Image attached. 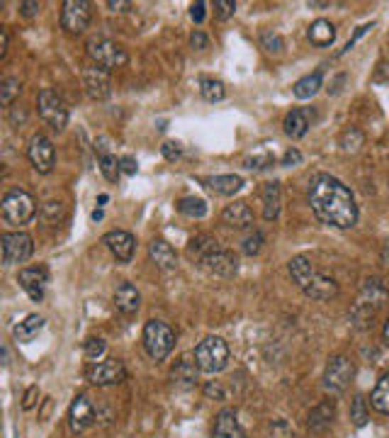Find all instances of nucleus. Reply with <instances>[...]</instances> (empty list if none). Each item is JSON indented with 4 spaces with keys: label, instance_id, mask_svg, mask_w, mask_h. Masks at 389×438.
<instances>
[{
    "label": "nucleus",
    "instance_id": "obj_1",
    "mask_svg": "<svg viewBox=\"0 0 389 438\" xmlns=\"http://www.w3.org/2000/svg\"><path fill=\"white\" fill-rule=\"evenodd\" d=\"M307 202L314 217L334 229H351L358 221V204L351 187L329 173H317L309 180Z\"/></svg>",
    "mask_w": 389,
    "mask_h": 438
},
{
    "label": "nucleus",
    "instance_id": "obj_2",
    "mask_svg": "<svg viewBox=\"0 0 389 438\" xmlns=\"http://www.w3.org/2000/svg\"><path fill=\"white\" fill-rule=\"evenodd\" d=\"M287 270H290L292 280L297 283V288H300L307 297L317 300V302H326V300L339 295V283H336V278L319 270L309 256H295V258L290 261Z\"/></svg>",
    "mask_w": 389,
    "mask_h": 438
},
{
    "label": "nucleus",
    "instance_id": "obj_3",
    "mask_svg": "<svg viewBox=\"0 0 389 438\" xmlns=\"http://www.w3.org/2000/svg\"><path fill=\"white\" fill-rule=\"evenodd\" d=\"M141 341H144V351L148 354L151 361H165L170 356L175 346V332L170 324H165L161 319H151L146 322L144 334H141Z\"/></svg>",
    "mask_w": 389,
    "mask_h": 438
},
{
    "label": "nucleus",
    "instance_id": "obj_4",
    "mask_svg": "<svg viewBox=\"0 0 389 438\" xmlns=\"http://www.w3.org/2000/svg\"><path fill=\"white\" fill-rule=\"evenodd\" d=\"M0 209H3V219L8 221V224L22 226L37 214V202H34V197L27 190H22V187H10L3 195Z\"/></svg>",
    "mask_w": 389,
    "mask_h": 438
},
{
    "label": "nucleus",
    "instance_id": "obj_5",
    "mask_svg": "<svg viewBox=\"0 0 389 438\" xmlns=\"http://www.w3.org/2000/svg\"><path fill=\"white\" fill-rule=\"evenodd\" d=\"M194 363L202 373H221L229 363V346L221 336H207L194 349Z\"/></svg>",
    "mask_w": 389,
    "mask_h": 438
},
{
    "label": "nucleus",
    "instance_id": "obj_6",
    "mask_svg": "<svg viewBox=\"0 0 389 438\" xmlns=\"http://www.w3.org/2000/svg\"><path fill=\"white\" fill-rule=\"evenodd\" d=\"M85 49H88L90 61H93L95 66L105 68V71L122 68L124 64H127V59H129L127 51H124V47H119L117 42H112V39H105V37L88 39Z\"/></svg>",
    "mask_w": 389,
    "mask_h": 438
},
{
    "label": "nucleus",
    "instance_id": "obj_7",
    "mask_svg": "<svg viewBox=\"0 0 389 438\" xmlns=\"http://www.w3.org/2000/svg\"><path fill=\"white\" fill-rule=\"evenodd\" d=\"M353 378H356V366H353L351 358L346 356H334L326 363L324 371V390L329 395H343L351 388Z\"/></svg>",
    "mask_w": 389,
    "mask_h": 438
},
{
    "label": "nucleus",
    "instance_id": "obj_8",
    "mask_svg": "<svg viewBox=\"0 0 389 438\" xmlns=\"http://www.w3.org/2000/svg\"><path fill=\"white\" fill-rule=\"evenodd\" d=\"M37 105H39V117H42L54 132H61L68 124V107L56 90L44 88L42 93L37 95Z\"/></svg>",
    "mask_w": 389,
    "mask_h": 438
},
{
    "label": "nucleus",
    "instance_id": "obj_9",
    "mask_svg": "<svg viewBox=\"0 0 389 438\" xmlns=\"http://www.w3.org/2000/svg\"><path fill=\"white\" fill-rule=\"evenodd\" d=\"M127 378V368L117 358H107V361L90 363L85 368V380L97 385V388H110V385H119Z\"/></svg>",
    "mask_w": 389,
    "mask_h": 438
},
{
    "label": "nucleus",
    "instance_id": "obj_10",
    "mask_svg": "<svg viewBox=\"0 0 389 438\" xmlns=\"http://www.w3.org/2000/svg\"><path fill=\"white\" fill-rule=\"evenodd\" d=\"M0 248H3V265L25 263L34 251L32 236L25 231H5L0 236Z\"/></svg>",
    "mask_w": 389,
    "mask_h": 438
},
{
    "label": "nucleus",
    "instance_id": "obj_11",
    "mask_svg": "<svg viewBox=\"0 0 389 438\" xmlns=\"http://www.w3.org/2000/svg\"><path fill=\"white\" fill-rule=\"evenodd\" d=\"M90 17H93V10L88 0H66L61 5V27L68 34H83L90 25Z\"/></svg>",
    "mask_w": 389,
    "mask_h": 438
},
{
    "label": "nucleus",
    "instance_id": "obj_12",
    "mask_svg": "<svg viewBox=\"0 0 389 438\" xmlns=\"http://www.w3.org/2000/svg\"><path fill=\"white\" fill-rule=\"evenodd\" d=\"M27 156H30V163L37 173H51L56 163V149L51 144L49 136L44 134H34L30 139V146H27Z\"/></svg>",
    "mask_w": 389,
    "mask_h": 438
},
{
    "label": "nucleus",
    "instance_id": "obj_13",
    "mask_svg": "<svg viewBox=\"0 0 389 438\" xmlns=\"http://www.w3.org/2000/svg\"><path fill=\"white\" fill-rule=\"evenodd\" d=\"M20 288L30 295L32 302H42L44 300V290L49 285V270L47 265H32V268H22L17 275Z\"/></svg>",
    "mask_w": 389,
    "mask_h": 438
},
{
    "label": "nucleus",
    "instance_id": "obj_14",
    "mask_svg": "<svg viewBox=\"0 0 389 438\" xmlns=\"http://www.w3.org/2000/svg\"><path fill=\"white\" fill-rule=\"evenodd\" d=\"M199 263L219 278H231V275H236V270H239L236 256H234L231 251H226V248H219V246L212 248L209 253H204L202 258H199Z\"/></svg>",
    "mask_w": 389,
    "mask_h": 438
},
{
    "label": "nucleus",
    "instance_id": "obj_15",
    "mask_svg": "<svg viewBox=\"0 0 389 438\" xmlns=\"http://www.w3.org/2000/svg\"><path fill=\"white\" fill-rule=\"evenodd\" d=\"M95 424V407L90 405V400L85 395H78L73 400L71 409H68V426L73 434H83Z\"/></svg>",
    "mask_w": 389,
    "mask_h": 438
},
{
    "label": "nucleus",
    "instance_id": "obj_16",
    "mask_svg": "<svg viewBox=\"0 0 389 438\" xmlns=\"http://www.w3.org/2000/svg\"><path fill=\"white\" fill-rule=\"evenodd\" d=\"M83 85H85V93L90 95L93 100H107L112 93V85H110V71L100 66H90L83 71Z\"/></svg>",
    "mask_w": 389,
    "mask_h": 438
},
{
    "label": "nucleus",
    "instance_id": "obj_17",
    "mask_svg": "<svg viewBox=\"0 0 389 438\" xmlns=\"http://www.w3.org/2000/svg\"><path fill=\"white\" fill-rule=\"evenodd\" d=\"M102 243L112 251L114 258L119 263H129L131 256H134V236L129 231H122V229H114V231H107L102 236Z\"/></svg>",
    "mask_w": 389,
    "mask_h": 438
},
{
    "label": "nucleus",
    "instance_id": "obj_18",
    "mask_svg": "<svg viewBox=\"0 0 389 438\" xmlns=\"http://www.w3.org/2000/svg\"><path fill=\"white\" fill-rule=\"evenodd\" d=\"M212 438H246V431L239 424V417L234 409H221L214 417V429Z\"/></svg>",
    "mask_w": 389,
    "mask_h": 438
},
{
    "label": "nucleus",
    "instance_id": "obj_19",
    "mask_svg": "<svg viewBox=\"0 0 389 438\" xmlns=\"http://www.w3.org/2000/svg\"><path fill=\"white\" fill-rule=\"evenodd\" d=\"M336 419V402L334 400H324L322 405H317L309 412V431L312 434H324V431L331 429V424H334Z\"/></svg>",
    "mask_w": 389,
    "mask_h": 438
},
{
    "label": "nucleus",
    "instance_id": "obj_20",
    "mask_svg": "<svg viewBox=\"0 0 389 438\" xmlns=\"http://www.w3.org/2000/svg\"><path fill=\"white\" fill-rule=\"evenodd\" d=\"M139 305H141V295L139 290L131 285L129 280L119 283L117 290H114V307L122 312L124 317H131L139 312Z\"/></svg>",
    "mask_w": 389,
    "mask_h": 438
},
{
    "label": "nucleus",
    "instance_id": "obj_21",
    "mask_svg": "<svg viewBox=\"0 0 389 438\" xmlns=\"http://www.w3.org/2000/svg\"><path fill=\"white\" fill-rule=\"evenodd\" d=\"M221 221H224L226 226H231V229H251L253 226V212H251V207L246 202H231L224 207V212H221Z\"/></svg>",
    "mask_w": 389,
    "mask_h": 438
},
{
    "label": "nucleus",
    "instance_id": "obj_22",
    "mask_svg": "<svg viewBox=\"0 0 389 438\" xmlns=\"http://www.w3.org/2000/svg\"><path fill=\"white\" fill-rule=\"evenodd\" d=\"M261 200H263V219L268 221L278 219L280 209H283V187H280L278 180H270V183L263 185Z\"/></svg>",
    "mask_w": 389,
    "mask_h": 438
},
{
    "label": "nucleus",
    "instance_id": "obj_23",
    "mask_svg": "<svg viewBox=\"0 0 389 438\" xmlns=\"http://www.w3.org/2000/svg\"><path fill=\"white\" fill-rule=\"evenodd\" d=\"M358 300L370 305L373 310H380V307L389 300V288L385 285V280H380V278H368V280L363 283V290H360Z\"/></svg>",
    "mask_w": 389,
    "mask_h": 438
},
{
    "label": "nucleus",
    "instance_id": "obj_24",
    "mask_svg": "<svg viewBox=\"0 0 389 438\" xmlns=\"http://www.w3.org/2000/svg\"><path fill=\"white\" fill-rule=\"evenodd\" d=\"M148 256H151V261L161 270H175V265H178L175 248L170 246L168 241H163V239H153V241L148 243Z\"/></svg>",
    "mask_w": 389,
    "mask_h": 438
},
{
    "label": "nucleus",
    "instance_id": "obj_25",
    "mask_svg": "<svg viewBox=\"0 0 389 438\" xmlns=\"http://www.w3.org/2000/svg\"><path fill=\"white\" fill-rule=\"evenodd\" d=\"M204 185L209 187L212 192H217V195H234V192H239L243 187V178L236 173H224V175H209V178H199Z\"/></svg>",
    "mask_w": 389,
    "mask_h": 438
},
{
    "label": "nucleus",
    "instance_id": "obj_26",
    "mask_svg": "<svg viewBox=\"0 0 389 438\" xmlns=\"http://www.w3.org/2000/svg\"><path fill=\"white\" fill-rule=\"evenodd\" d=\"M283 127H285V134H287L290 139H302V136L309 132V127H312V112L297 107V110L287 112Z\"/></svg>",
    "mask_w": 389,
    "mask_h": 438
},
{
    "label": "nucleus",
    "instance_id": "obj_27",
    "mask_svg": "<svg viewBox=\"0 0 389 438\" xmlns=\"http://www.w3.org/2000/svg\"><path fill=\"white\" fill-rule=\"evenodd\" d=\"M322 85H324L322 71H314V73H309V76H302L300 81L292 85V93H295V98H300V100H309L322 90Z\"/></svg>",
    "mask_w": 389,
    "mask_h": 438
},
{
    "label": "nucleus",
    "instance_id": "obj_28",
    "mask_svg": "<svg viewBox=\"0 0 389 438\" xmlns=\"http://www.w3.org/2000/svg\"><path fill=\"white\" fill-rule=\"evenodd\" d=\"M307 37H309V42L317 44V47H331L336 39V27L331 25L329 20H317L309 25Z\"/></svg>",
    "mask_w": 389,
    "mask_h": 438
},
{
    "label": "nucleus",
    "instance_id": "obj_29",
    "mask_svg": "<svg viewBox=\"0 0 389 438\" xmlns=\"http://www.w3.org/2000/svg\"><path fill=\"white\" fill-rule=\"evenodd\" d=\"M44 324H47V322H44V317L30 314V317H25V319H22L13 329V336H15V341H20V344H27V341H32L39 332H42Z\"/></svg>",
    "mask_w": 389,
    "mask_h": 438
},
{
    "label": "nucleus",
    "instance_id": "obj_30",
    "mask_svg": "<svg viewBox=\"0 0 389 438\" xmlns=\"http://www.w3.org/2000/svg\"><path fill=\"white\" fill-rule=\"evenodd\" d=\"M199 93L207 102H221L226 98V85L219 78H199Z\"/></svg>",
    "mask_w": 389,
    "mask_h": 438
},
{
    "label": "nucleus",
    "instance_id": "obj_31",
    "mask_svg": "<svg viewBox=\"0 0 389 438\" xmlns=\"http://www.w3.org/2000/svg\"><path fill=\"white\" fill-rule=\"evenodd\" d=\"M370 405L380 414H389V375H382L375 390L370 392Z\"/></svg>",
    "mask_w": 389,
    "mask_h": 438
},
{
    "label": "nucleus",
    "instance_id": "obj_32",
    "mask_svg": "<svg viewBox=\"0 0 389 438\" xmlns=\"http://www.w3.org/2000/svg\"><path fill=\"white\" fill-rule=\"evenodd\" d=\"M178 212L182 217H190V219H202L204 214H207V202L202 200V197H182L178 202Z\"/></svg>",
    "mask_w": 389,
    "mask_h": 438
},
{
    "label": "nucleus",
    "instance_id": "obj_33",
    "mask_svg": "<svg viewBox=\"0 0 389 438\" xmlns=\"http://www.w3.org/2000/svg\"><path fill=\"white\" fill-rule=\"evenodd\" d=\"M375 312L370 305H365V302H358L353 305V310H351V324L356 329H368V327H373V319H375Z\"/></svg>",
    "mask_w": 389,
    "mask_h": 438
},
{
    "label": "nucleus",
    "instance_id": "obj_34",
    "mask_svg": "<svg viewBox=\"0 0 389 438\" xmlns=\"http://www.w3.org/2000/svg\"><path fill=\"white\" fill-rule=\"evenodd\" d=\"M197 371H199L197 363H190L187 358H182L178 366L173 368V380H178V383L190 388V385H194V380H197Z\"/></svg>",
    "mask_w": 389,
    "mask_h": 438
},
{
    "label": "nucleus",
    "instance_id": "obj_35",
    "mask_svg": "<svg viewBox=\"0 0 389 438\" xmlns=\"http://www.w3.org/2000/svg\"><path fill=\"white\" fill-rule=\"evenodd\" d=\"M365 144V134L358 127H351L341 134V149L343 153H358L360 146Z\"/></svg>",
    "mask_w": 389,
    "mask_h": 438
},
{
    "label": "nucleus",
    "instance_id": "obj_36",
    "mask_svg": "<svg viewBox=\"0 0 389 438\" xmlns=\"http://www.w3.org/2000/svg\"><path fill=\"white\" fill-rule=\"evenodd\" d=\"M100 173L105 175L110 183H117L119 175H122V166H119V158L114 153H105L100 156Z\"/></svg>",
    "mask_w": 389,
    "mask_h": 438
},
{
    "label": "nucleus",
    "instance_id": "obj_37",
    "mask_svg": "<svg viewBox=\"0 0 389 438\" xmlns=\"http://www.w3.org/2000/svg\"><path fill=\"white\" fill-rule=\"evenodd\" d=\"M370 414H368V405H365V397L356 395L351 402V422L356 429H363L365 424H368Z\"/></svg>",
    "mask_w": 389,
    "mask_h": 438
},
{
    "label": "nucleus",
    "instance_id": "obj_38",
    "mask_svg": "<svg viewBox=\"0 0 389 438\" xmlns=\"http://www.w3.org/2000/svg\"><path fill=\"white\" fill-rule=\"evenodd\" d=\"M20 90H22V85L17 78H5V81L0 83V102H3L5 107H10L13 100L20 95Z\"/></svg>",
    "mask_w": 389,
    "mask_h": 438
},
{
    "label": "nucleus",
    "instance_id": "obj_39",
    "mask_svg": "<svg viewBox=\"0 0 389 438\" xmlns=\"http://www.w3.org/2000/svg\"><path fill=\"white\" fill-rule=\"evenodd\" d=\"M261 47L268 51V54H283V49H285V42H283V37H280L278 32H273V30H265V32H261Z\"/></svg>",
    "mask_w": 389,
    "mask_h": 438
},
{
    "label": "nucleus",
    "instance_id": "obj_40",
    "mask_svg": "<svg viewBox=\"0 0 389 438\" xmlns=\"http://www.w3.org/2000/svg\"><path fill=\"white\" fill-rule=\"evenodd\" d=\"M85 358H88V361H93V363H97L100 361L102 356H105V351H107V344L102 339H88L85 341Z\"/></svg>",
    "mask_w": 389,
    "mask_h": 438
},
{
    "label": "nucleus",
    "instance_id": "obj_41",
    "mask_svg": "<svg viewBox=\"0 0 389 438\" xmlns=\"http://www.w3.org/2000/svg\"><path fill=\"white\" fill-rule=\"evenodd\" d=\"M275 163V158L270 153H256V156H248L246 158V168L251 170H263V168H270Z\"/></svg>",
    "mask_w": 389,
    "mask_h": 438
},
{
    "label": "nucleus",
    "instance_id": "obj_42",
    "mask_svg": "<svg viewBox=\"0 0 389 438\" xmlns=\"http://www.w3.org/2000/svg\"><path fill=\"white\" fill-rule=\"evenodd\" d=\"M10 124H13L15 129H20V127H25L27 124V119H30V112H27V107L25 105H13L10 107Z\"/></svg>",
    "mask_w": 389,
    "mask_h": 438
},
{
    "label": "nucleus",
    "instance_id": "obj_43",
    "mask_svg": "<svg viewBox=\"0 0 389 438\" xmlns=\"http://www.w3.org/2000/svg\"><path fill=\"white\" fill-rule=\"evenodd\" d=\"M236 13V0H217L214 3V15L217 20H229Z\"/></svg>",
    "mask_w": 389,
    "mask_h": 438
},
{
    "label": "nucleus",
    "instance_id": "obj_44",
    "mask_svg": "<svg viewBox=\"0 0 389 438\" xmlns=\"http://www.w3.org/2000/svg\"><path fill=\"white\" fill-rule=\"evenodd\" d=\"M263 241H265V239H263L261 231H253V234L243 241V253L246 256H256L263 248Z\"/></svg>",
    "mask_w": 389,
    "mask_h": 438
},
{
    "label": "nucleus",
    "instance_id": "obj_45",
    "mask_svg": "<svg viewBox=\"0 0 389 438\" xmlns=\"http://www.w3.org/2000/svg\"><path fill=\"white\" fill-rule=\"evenodd\" d=\"M165 161H178V158L182 156V146L178 144V141H165V144L161 146Z\"/></svg>",
    "mask_w": 389,
    "mask_h": 438
},
{
    "label": "nucleus",
    "instance_id": "obj_46",
    "mask_svg": "<svg viewBox=\"0 0 389 438\" xmlns=\"http://www.w3.org/2000/svg\"><path fill=\"white\" fill-rule=\"evenodd\" d=\"M204 395H207L209 400H226V392L217 380H209V383L204 385Z\"/></svg>",
    "mask_w": 389,
    "mask_h": 438
},
{
    "label": "nucleus",
    "instance_id": "obj_47",
    "mask_svg": "<svg viewBox=\"0 0 389 438\" xmlns=\"http://www.w3.org/2000/svg\"><path fill=\"white\" fill-rule=\"evenodd\" d=\"M373 27H375L373 22H370V25H363V27H358V30H356V34H353V37L348 39V44H346V47L341 49V56H343V54H348V51H351L353 47H356V42H358V39H360V37H365V34H368L370 30H373Z\"/></svg>",
    "mask_w": 389,
    "mask_h": 438
},
{
    "label": "nucleus",
    "instance_id": "obj_48",
    "mask_svg": "<svg viewBox=\"0 0 389 438\" xmlns=\"http://www.w3.org/2000/svg\"><path fill=\"white\" fill-rule=\"evenodd\" d=\"M42 10V3H37V0H27V3H20V15L22 17H34Z\"/></svg>",
    "mask_w": 389,
    "mask_h": 438
},
{
    "label": "nucleus",
    "instance_id": "obj_49",
    "mask_svg": "<svg viewBox=\"0 0 389 438\" xmlns=\"http://www.w3.org/2000/svg\"><path fill=\"white\" fill-rule=\"evenodd\" d=\"M283 163L285 168H292V166H300L302 163V153L297 151V149H290V151H285V156H283Z\"/></svg>",
    "mask_w": 389,
    "mask_h": 438
},
{
    "label": "nucleus",
    "instance_id": "obj_50",
    "mask_svg": "<svg viewBox=\"0 0 389 438\" xmlns=\"http://www.w3.org/2000/svg\"><path fill=\"white\" fill-rule=\"evenodd\" d=\"M37 397H39V388L37 385H32V388H27V392H25V402H22V409H25V412H30V409L37 405Z\"/></svg>",
    "mask_w": 389,
    "mask_h": 438
},
{
    "label": "nucleus",
    "instance_id": "obj_51",
    "mask_svg": "<svg viewBox=\"0 0 389 438\" xmlns=\"http://www.w3.org/2000/svg\"><path fill=\"white\" fill-rule=\"evenodd\" d=\"M190 44H192V49H207V44H209V39H207V34L204 32H199V30H194L190 34Z\"/></svg>",
    "mask_w": 389,
    "mask_h": 438
},
{
    "label": "nucleus",
    "instance_id": "obj_52",
    "mask_svg": "<svg viewBox=\"0 0 389 438\" xmlns=\"http://www.w3.org/2000/svg\"><path fill=\"white\" fill-rule=\"evenodd\" d=\"M119 166H122L124 175H134L136 168H139V166H136V158L134 156H122V158H119Z\"/></svg>",
    "mask_w": 389,
    "mask_h": 438
},
{
    "label": "nucleus",
    "instance_id": "obj_53",
    "mask_svg": "<svg viewBox=\"0 0 389 438\" xmlns=\"http://www.w3.org/2000/svg\"><path fill=\"white\" fill-rule=\"evenodd\" d=\"M204 8H207V3H202V0H199V3H194L192 8H190V17L194 22H204Z\"/></svg>",
    "mask_w": 389,
    "mask_h": 438
},
{
    "label": "nucleus",
    "instance_id": "obj_54",
    "mask_svg": "<svg viewBox=\"0 0 389 438\" xmlns=\"http://www.w3.org/2000/svg\"><path fill=\"white\" fill-rule=\"evenodd\" d=\"M107 8H110L112 13H124V10L131 8V3H127V0H107Z\"/></svg>",
    "mask_w": 389,
    "mask_h": 438
},
{
    "label": "nucleus",
    "instance_id": "obj_55",
    "mask_svg": "<svg viewBox=\"0 0 389 438\" xmlns=\"http://www.w3.org/2000/svg\"><path fill=\"white\" fill-rule=\"evenodd\" d=\"M5 54H8V30L0 27V59H5Z\"/></svg>",
    "mask_w": 389,
    "mask_h": 438
},
{
    "label": "nucleus",
    "instance_id": "obj_56",
    "mask_svg": "<svg viewBox=\"0 0 389 438\" xmlns=\"http://www.w3.org/2000/svg\"><path fill=\"white\" fill-rule=\"evenodd\" d=\"M382 263H385V268L389 270V241L385 243V248H382Z\"/></svg>",
    "mask_w": 389,
    "mask_h": 438
},
{
    "label": "nucleus",
    "instance_id": "obj_57",
    "mask_svg": "<svg viewBox=\"0 0 389 438\" xmlns=\"http://www.w3.org/2000/svg\"><path fill=\"white\" fill-rule=\"evenodd\" d=\"M382 339H385V344L389 346V319L385 322V329H382Z\"/></svg>",
    "mask_w": 389,
    "mask_h": 438
},
{
    "label": "nucleus",
    "instance_id": "obj_58",
    "mask_svg": "<svg viewBox=\"0 0 389 438\" xmlns=\"http://www.w3.org/2000/svg\"><path fill=\"white\" fill-rule=\"evenodd\" d=\"M102 219V209H95L93 212V221H100Z\"/></svg>",
    "mask_w": 389,
    "mask_h": 438
},
{
    "label": "nucleus",
    "instance_id": "obj_59",
    "mask_svg": "<svg viewBox=\"0 0 389 438\" xmlns=\"http://www.w3.org/2000/svg\"><path fill=\"white\" fill-rule=\"evenodd\" d=\"M329 3H309V8H326Z\"/></svg>",
    "mask_w": 389,
    "mask_h": 438
}]
</instances>
